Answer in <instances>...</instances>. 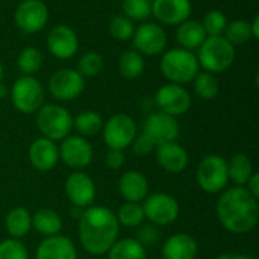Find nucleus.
Returning <instances> with one entry per match:
<instances>
[{
    "label": "nucleus",
    "mask_w": 259,
    "mask_h": 259,
    "mask_svg": "<svg viewBox=\"0 0 259 259\" xmlns=\"http://www.w3.org/2000/svg\"><path fill=\"white\" fill-rule=\"evenodd\" d=\"M197 62L203 71L219 74L229 70L235 61V47L222 36H208L197 49Z\"/></svg>",
    "instance_id": "nucleus-4"
},
{
    "label": "nucleus",
    "mask_w": 259,
    "mask_h": 259,
    "mask_svg": "<svg viewBox=\"0 0 259 259\" xmlns=\"http://www.w3.org/2000/svg\"><path fill=\"white\" fill-rule=\"evenodd\" d=\"M155 155L159 167L171 175L182 173L188 165V153L176 141L158 144L155 149Z\"/></svg>",
    "instance_id": "nucleus-19"
},
{
    "label": "nucleus",
    "mask_w": 259,
    "mask_h": 259,
    "mask_svg": "<svg viewBox=\"0 0 259 259\" xmlns=\"http://www.w3.org/2000/svg\"><path fill=\"white\" fill-rule=\"evenodd\" d=\"M32 228L46 238L59 235L62 231V219L56 211L42 208L32 215Z\"/></svg>",
    "instance_id": "nucleus-25"
},
{
    "label": "nucleus",
    "mask_w": 259,
    "mask_h": 259,
    "mask_svg": "<svg viewBox=\"0 0 259 259\" xmlns=\"http://www.w3.org/2000/svg\"><path fill=\"white\" fill-rule=\"evenodd\" d=\"M103 68V58L97 52H88L77 61V71L82 77H96Z\"/></svg>",
    "instance_id": "nucleus-36"
},
{
    "label": "nucleus",
    "mask_w": 259,
    "mask_h": 259,
    "mask_svg": "<svg viewBox=\"0 0 259 259\" xmlns=\"http://www.w3.org/2000/svg\"><path fill=\"white\" fill-rule=\"evenodd\" d=\"M158 238H159V232L156 231V228L153 225H150V226H138V232H137L135 240L140 244H143L144 247L156 244Z\"/></svg>",
    "instance_id": "nucleus-41"
},
{
    "label": "nucleus",
    "mask_w": 259,
    "mask_h": 259,
    "mask_svg": "<svg viewBox=\"0 0 259 259\" xmlns=\"http://www.w3.org/2000/svg\"><path fill=\"white\" fill-rule=\"evenodd\" d=\"M105 162H106V165L111 170L121 168L123 164H124V153H123V150H112V149H109L108 153H106Z\"/></svg>",
    "instance_id": "nucleus-42"
},
{
    "label": "nucleus",
    "mask_w": 259,
    "mask_h": 259,
    "mask_svg": "<svg viewBox=\"0 0 259 259\" xmlns=\"http://www.w3.org/2000/svg\"><path fill=\"white\" fill-rule=\"evenodd\" d=\"M161 259H162V258H161Z\"/></svg>",
    "instance_id": "nucleus-48"
},
{
    "label": "nucleus",
    "mask_w": 259,
    "mask_h": 259,
    "mask_svg": "<svg viewBox=\"0 0 259 259\" xmlns=\"http://www.w3.org/2000/svg\"><path fill=\"white\" fill-rule=\"evenodd\" d=\"M134 32H135L134 21H131L124 15H117L109 21V35L117 41L132 39Z\"/></svg>",
    "instance_id": "nucleus-38"
},
{
    "label": "nucleus",
    "mask_w": 259,
    "mask_h": 259,
    "mask_svg": "<svg viewBox=\"0 0 259 259\" xmlns=\"http://www.w3.org/2000/svg\"><path fill=\"white\" fill-rule=\"evenodd\" d=\"M206 33L202 27V23L197 21V20H185L184 23L178 24V29H176V41L179 44L181 49H185V50H190V52H194L197 50L203 41L206 39Z\"/></svg>",
    "instance_id": "nucleus-24"
},
{
    "label": "nucleus",
    "mask_w": 259,
    "mask_h": 259,
    "mask_svg": "<svg viewBox=\"0 0 259 259\" xmlns=\"http://www.w3.org/2000/svg\"><path fill=\"white\" fill-rule=\"evenodd\" d=\"M106 253L108 259H146L147 256L146 247L135 238H124L120 241L117 240Z\"/></svg>",
    "instance_id": "nucleus-29"
},
{
    "label": "nucleus",
    "mask_w": 259,
    "mask_h": 259,
    "mask_svg": "<svg viewBox=\"0 0 259 259\" xmlns=\"http://www.w3.org/2000/svg\"><path fill=\"white\" fill-rule=\"evenodd\" d=\"M228 175L237 187H244L253 175V165L247 155L237 153L228 161Z\"/></svg>",
    "instance_id": "nucleus-27"
},
{
    "label": "nucleus",
    "mask_w": 259,
    "mask_h": 259,
    "mask_svg": "<svg viewBox=\"0 0 259 259\" xmlns=\"http://www.w3.org/2000/svg\"><path fill=\"white\" fill-rule=\"evenodd\" d=\"M47 88L56 100L70 102L83 93L85 77H82L74 68H59L49 77Z\"/></svg>",
    "instance_id": "nucleus-10"
},
{
    "label": "nucleus",
    "mask_w": 259,
    "mask_h": 259,
    "mask_svg": "<svg viewBox=\"0 0 259 259\" xmlns=\"http://www.w3.org/2000/svg\"><path fill=\"white\" fill-rule=\"evenodd\" d=\"M194 93L203 100H212L220 93V83L215 74L208 71H199L193 79Z\"/></svg>",
    "instance_id": "nucleus-30"
},
{
    "label": "nucleus",
    "mask_w": 259,
    "mask_h": 259,
    "mask_svg": "<svg viewBox=\"0 0 259 259\" xmlns=\"http://www.w3.org/2000/svg\"><path fill=\"white\" fill-rule=\"evenodd\" d=\"M103 140L105 144L112 150H124L132 146L135 137L138 135V127L135 120L127 114H115L103 123Z\"/></svg>",
    "instance_id": "nucleus-8"
},
{
    "label": "nucleus",
    "mask_w": 259,
    "mask_h": 259,
    "mask_svg": "<svg viewBox=\"0 0 259 259\" xmlns=\"http://www.w3.org/2000/svg\"><path fill=\"white\" fill-rule=\"evenodd\" d=\"M8 93H9V91H8V88H6V85L2 82V83H0V99L6 97V96H8Z\"/></svg>",
    "instance_id": "nucleus-46"
},
{
    "label": "nucleus",
    "mask_w": 259,
    "mask_h": 259,
    "mask_svg": "<svg viewBox=\"0 0 259 259\" xmlns=\"http://www.w3.org/2000/svg\"><path fill=\"white\" fill-rule=\"evenodd\" d=\"M118 191L126 202L141 203L149 196V181L141 171L129 170L118 181Z\"/></svg>",
    "instance_id": "nucleus-22"
},
{
    "label": "nucleus",
    "mask_w": 259,
    "mask_h": 259,
    "mask_svg": "<svg viewBox=\"0 0 259 259\" xmlns=\"http://www.w3.org/2000/svg\"><path fill=\"white\" fill-rule=\"evenodd\" d=\"M217 259H255L249 255H244V253H223L220 256H217Z\"/></svg>",
    "instance_id": "nucleus-45"
},
{
    "label": "nucleus",
    "mask_w": 259,
    "mask_h": 259,
    "mask_svg": "<svg viewBox=\"0 0 259 259\" xmlns=\"http://www.w3.org/2000/svg\"><path fill=\"white\" fill-rule=\"evenodd\" d=\"M47 50L58 59H70L79 50V39L76 32L65 24H56L50 29L46 38Z\"/></svg>",
    "instance_id": "nucleus-16"
},
{
    "label": "nucleus",
    "mask_w": 259,
    "mask_h": 259,
    "mask_svg": "<svg viewBox=\"0 0 259 259\" xmlns=\"http://www.w3.org/2000/svg\"><path fill=\"white\" fill-rule=\"evenodd\" d=\"M42 65V53L36 47H26L17 58V67L23 76H33Z\"/></svg>",
    "instance_id": "nucleus-33"
},
{
    "label": "nucleus",
    "mask_w": 259,
    "mask_h": 259,
    "mask_svg": "<svg viewBox=\"0 0 259 259\" xmlns=\"http://www.w3.org/2000/svg\"><path fill=\"white\" fill-rule=\"evenodd\" d=\"M5 226H6V231L11 235V238L20 240V238L26 237L30 232V229H32V215L23 206L12 208L6 215Z\"/></svg>",
    "instance_id": "nucleus-26"
},
{
    "label": "nucleus",
    "mask_w": 259,
    "mask_h": 259,
    "mask_svg": "<svg viewBox=\"0 0 259 259\" xmlns=\"http://www.w3.org/2000/svg\"><path fill=\"white\" fill-rule=\"evenodd\" d=\"M3 82V65H2V61H0V83Z\"/></svg>",
    "instance_id": "nucleus-47"
},
{
    "label": "nucleus",
    "mask_w": 259,
    "mask_h": 259,
    "mask_svg": "<svg viewBox=\"0 0 259 259\" xmlns=\"http://www.w3.org/2000/svg\"><path fill=\"white\" fill-rule=\"evenodd\" d=\"M14 108L21 114H36L44 105V88L35 76L18 77L9 91Z\"/></svg>",
    "instance_id": "nucleus-6"
},
{
    "label": "nucleus",
    "mask_w": 259,
    "mask_h": 259,
    "mask_svg": "<svg viewBox=\"0 0 259 259\" xmlns=\"http://www.w3.org/2000/svg\"><path fill=\"white\" fill-rule=\"evenodd\" d=\"M159 68L170 83L178 85L191 83L194 76L200 71L196 53L181 47H175L164 52L159 62Z\"/></svg>",
    "instance_id": "nucleus-3"
},
{
    "label": "nucleus",
    "mask_w": 259,
    "mask_h": 259,
    "mask_svg": "<svg viewBox=\"0 0 259 259\" xmlns=\"http://www.w3.org/2000/svg\"><path fill=\"white\" fill-rule=\"evenodd\" d=\"M134 49L143 56H158L165 52L167 33L158 23H141L132 36Z\"/></svg>",
    "instance_id": "nucleus-13"
},
{
    "label": "nucleus",
    "mask_w": 259,
    "mask_h": 259,
    "mask_svg": "<svg viewBox=\"0 0 259 259\" xmlns=\"http://www.w3.org/2000/svg\"><path fill=\"white\" fill-rule=\"evenodd\" d=\"M191 0H152V15L158 23L178 26L191 17Z\"/></svg>",
    "instance_id": "nucleus-18"
},
{
    "label": "nucleus",
    "mask_w": 259,
    "mask_h": 259,
    "mask_svg": "<svg viewBox=\"0 0 259 259\" xmlns=\"http://www.w3.org/2000/svg\"><path fill=\"white\" fill-rule=\"evenodd\" d=\"M77 231L83 250L99 256L105 255L118 240L120 225L109 208L88 206L79 217Z\"/></svg>",
    "instance_id": "nucleus-1"
},
{
    "label": "nucleus",
    "mask_w": 259,
    "mask_h": 259,
    "mask_svg": "<svg viewBox=\"0 0 259 259\" xmlns=\"http://www.w3.org/2000/svg\"><path fill=\"white\" fill-rule=\"evenodd\" d=\"M223 36L235 47V46H241L246 44L247 41L253 39L252 36V30H250V21L243 20V18H237L232 21H228V26L225 29Z\"/></svg>",
    "instance_id": "nucleus-32"
},
{
    "label": "nucleus",
    "mask_w": 259,
    "mask_h": 259,
    "mask_svg": "<svg viewBox=\"0 0 259 259\" xmlns=\"http://www.w3.org/2000/svg\"><path fill=\"white\" fill-rule=\"evenodd\" d=\"M73 127L80 137H94L103 127V120L96 111H83L73 118Z\"/></svg>",
    "instance_id": "nucleus-31"
},
{
    "label": "nucleus",
    "mask_w": 259,
    "mask_h": 259,
    "mask_svg": "<svg viewBox=\"0 0 259 259\" xmlns=\"http://www.w3.org/2000/svg\"><path fill=\"white\" fill-rule=\"evenodd\" d=\"M215 212L226 231L247 234L258 223V200L244 187H232L225 190L219 197Z\"/></svg>",
    "instance_id": "nucleus-2"
},
{
    "label": "nucleus",
    "mask_w": 259,
    "mask_h": 259,
    "mask_svg": "<svg viewBox=\"0 0 259 259\" xmlns=\"http://www.w3.org/2000/svg\"><path fill=\"white\" fill-rule=\"evenodd\" d=\"M0 259H29L27 249L20 240H3L0 243Z\"/></svg>",
    "instance_id": "nucleus-39"
},
{
    "label": "nucleus",
    "mask_w": 259,
    "mask_h": 259,
    "mask_svg": "<svg viewBox=\"0 0 259 259\" xmlns=\"http://www.w3.org/2000/svg\"><path fill=\"white\" fill-rule=\"evenodd\" d=\"M132 147H134V152H135L137 155L146 156V155L155 152L156 143H155L150 137H147V135L143 132L141 135H137V137H135V140H134V143H132Z\"/></svg>",
    "instance_id": "nucleus-40"
},
{
    "label": "nucleus",
    "mask_w": 259,
    "mask_h": 259,
    "mask_svg": "<svg viewBox=\"0 0 259 259\" xmlns=\"http://www.w3.org/2000/svg\"><path fill=\"white\" fill-rule=\"evenodd\" d=\"M155 105L158 111L178 118L191 108V96L184 85L165 83L156 91Z\"/></svg>",
    "instance_id": "nucleus-12"
},
{
    "label": "nucleus",
    "mask_w": 259,
    "mask_h": 259,
    "mask_svg": "<svg viewBox=\"0 0 259 259\" xmlns=\"http://www.w3.org/2000/svg\"><path fill=\"white\" fill-rule=\"evenodd\" d=\"M197 253V241L187 234L171 235L162 246V259H196Z\"/></svg>",
    "instance_id": "nucleus-23"
},
{
    "label": "nucleus",
    "mask_w": 259,
    "mask_h": 259,
    "mask_svg": "<svg viewBox=\"0 0 259 259\" xmlns=\"http://www.w3.org/2000/svg\"><path fill=\"white\" fill-rule=\"evenodd\" d=\"M59 159L73 170H82L93 162L94 150L90 141L80 135H68L61 141Z\"/></svg>",
    "instance_id": "nucleus-14"
},
{
    "label": "nucleus",
    "mask_w": 259,
    "mask_h": 259,
    "mask_svg": "<svg viewBox=\"0 0 259 259\" xmlns=\"http://www.w3.org/2000/svg\"><path fill=\"white\" fill-rule=\"evenodd\" d=\"M35 259H77V252L70 238L64 235H53L39 243Z\"/></svg>",
    "instance_id": "nucleus-21"
},
{
    "label": "nucleus",
    "mask_w": 259,
    "mask_h": 259,
    "mask_svg": "<svg viewBox=\"0 0 259 259\" xmlns=\"http://www.w3.org/2000/svg\"><path fill=\"white\" fill-rule=\"evenodd\" d=\"M206 36H222L228 26V18L223 12L212 9L205 14L203 20L200 21Z\"/></svg>",
    "instance_id": "nucleus-37"
},
{
    "label": "nucleus",
    "mask_w": 259,
    "mask_h": 259,
    "mask_svg": "<svg viewBox=\"0 0 259 259\" xmlns=\"http://www.w3.org/2000/svg\"><path fill=\"white\" fill-rule=\"evenodd\" d=\"M29 161L38 171H50L59 161V149L55 141L49 138H36L29 147Z\"/></svg>",
    "instance_id": "nucleus-20"
},
{
    "label": "nucleus",
    "mask_w": 259,
    "mask_h": 259,
    "mask_svg": "<svg viewBox=\"0 0 259 259\" xmlns=\"http://www.w3.org/2000/svg\"><path fill=\"white\" fill-rule=\"evenodd\" d=\"M259 17L258 15H255L253 17V20L250 21V30H252V36H253V39H258L259 38Z\"/></svg>",
    "instance_id": "nucleus-44"
},
{
    "label": "nucleus",
    "mask_w": 259,
    "mask_h": 259,
    "mask_svg": "<svg viewBox=\"0 0 259 259\" xmlns=\"http://www.w3.org/2000/svg\"><path fill=\"white\" fill-rule=\"evenodd\" d=\"M35 123L41 135L55 143L62 141L73 129V117L70 111L55 103L42 105L36 111Z\"/></svg>",
    "instance_id": "nucleus-5"
},
{
    "label": "nucleus",
    "mask_w": 259,
    "mask_h": 259,
    "mask_svg": "<svg viewBox=\"0 0 259 259\" xmlns=\"http://www.w3.org/2000/svg\"><path fill=\"white\" fill-rule=\"evenodd\" d=\"M65 194L73 206L85 209L88 206H93V202L96 199V184L90 178V175L77 170L67 178Z\"/></svg>",
    "instance_id": "nucleus-15"
},
{
    "label": "nucleus",
    "mask_w": 259,
    "mask_h": 259,
    "mask_svg": "<svg viewBox=\"0 0 259 259\" xmlns=\"http://www.w3.org/2000/svg\"><path fill=\"white\" fill-rule=\"evenodd\" d=\"M115 217L118 220V225L126 228H138L146 220L143 205L134 202H126L124 205H121Z\"/></svg>",
    "instance_id": "nucleus-34"
},
{
    "label": "nucleus",
    "mask_w": 259,
    "mask_h": 259,
    "mask_svg": "<svg viewBox=\"0 0 259 259\" xmlns=\"http://www.w3.org/2000/svg\"><path fill=\"white\" fill-rule=\"evenodd\" d=\"M49 21V9L41 0H23L14 12L17 29L26 35L38 33Z\"/></svg>",
    "instance_id": "nucleus-11"
},
{
    "label": "nucleus",
    "mask_w": 259,
    "mask_h": 259,
    "mask_svg": "<svg viewBox=\"0 0 259 259\" xmlns=\"http://www.w3.org/2000/svg\"><path fill=\"white\" fill-rule=\"evenodd\" d=\"M144 134L150 137L156 146L168 141H176L181 134V127L176 117L164 114L161 111L152 112L144 123Z\"/></svg>",
    "instance_id": "nucleus-17"
},
{
    "label": "nucleus",
    "mask_w": 259,
    "mask_h": 259,
    "mask_svg": "<svg viewBox=\"0 0 259 259\" xmlns=\"http://www.w3.org/2000/svg\"><path fill=\"white\" fill-rule=\"evenodd\" d=\"M196 179L199 187L205 193L209 194L222 193L229 182L228 161L219 155L205 156L197 167Z\"/></svg>",
    "instance_id": "nucleus-7"
},
{
    "label": "nucleus",
    "mask_w": 259,
    "mask_h": 259,
    "mask_svg": "<svg viewBox=\"0 0 259 259\" xmlns=\"http://www.w3.org/2000/svg\"><path fill=\"white\" fill-rule=\"evenodd\" d=\"M144 217L156 226H168L179 217L181 206L178 200L167 193H155L143 200Z\"/></svg>",
    "instance_id": "nucleus-9"
},
{
    "label": "nucleus",
    "mask_w": 259,
    "mask_h": 259,
    "mask_svg": "<svg viewBox=\"0 0 259 259\" xmlns=\"http://www.w3.org/2000/svg\"><path fill=\"white\" fill-rule=\"evenodd\" d=\"M123 15L131 21H146L152 15L150 0H123Z\"/></svg>",
    "instance_id": "nucleus-35"
},
{
    "label": "nucleus",
    "mask_w": 259,
    "mask_h": 259,
    "mask_svg": "<svg viewBox=\"0 0 259 259\" xmlns=\"http://www.w3.org/2000/svg\"><path fill=\"white\" fill-rule=\"evenodd\" d=\"M146 62L144 56L138 53L135 49L126 50L118 58V71L124 79H137L144 73Z\"/></svg>",
    "instance_id": "nucleus-28"
},
{
    "label": "nucleus",
    "mask_w": 259,
    "mask_h": 259,
    "mask_svg": "<svg viewBox=\"0 0 259 259\" xmlns=\"http://www.w3.org/2000/svg\"><path fill=\"white\" fill-rule=\"evenodd\" d=\"M246 185H247V188H246V190L250 193V196H252V197H255V199L258 200L259 199V173H255V171H253V175L250 176V179L247 181V184H246Z\"/></svg>",
    "instance_id": "nucleus-43"
}]
</instances>
